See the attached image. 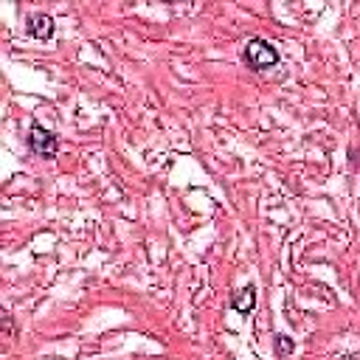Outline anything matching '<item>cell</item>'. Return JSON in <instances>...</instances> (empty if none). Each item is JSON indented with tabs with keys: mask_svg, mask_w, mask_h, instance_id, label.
I'll use <instances>...</instances> for the list:
<instances>
[{
	"mask_svg": "<svg viewBox=\"0 0 360 360\" xmlns=\"http://www.w3.org/2000/svg\"><path fill=\"white\" fill-rule=\"evenodd\" d=\"M245 62H248L250 70L262 73V70L278 65V51H276L273 42H267V39H262V37H253V39L245 42Z\"/></svg>",
	"mask_w": 360,
	"mask_h": 360,
	"instance_id": "obj_1",
	"label": "cell"
},
{
	"mask_svg": "<svg viewBox=\"0 0 360 360\" xmlns=\"http://www.w3.org/2000/svg\"><path fill=\"white\" fill-rule=\"evenodd\" d=\"M28 149L34 152V155H39V158H45V160H51V158H56V152H59V138L51 132V129H45L39 121H31V127H28Z\"/></svg>",
	"mask_w": 360,
	"mask_h": 360,
	"instance_id": "obj_2",
	"label": "cell"
},
{
	"mask_svg": "<svg viewBox=\"0 0 360 360\" xmlns=\"http://www.w3.org/2000/svg\"><path fill=\"white\" fill-rule=\"evenodd\" d=\"M25 31H28V37L45 42V39L53 37V20H51L48 14H42V11H39V14H31L28 22H25Z\"/></svg>",
	"mask_w": 360,
	"mask_h": 360,
	"instance_id": "obj_3",
	"label": "cell"
},
{
	"mask_svg": "<svg viewBox=\"0 0 360 360\" xmlns=\"http://www.w3.org/2000/svg\"><path fill=\"white\" fill-rule=\"evenodd\" d=\"M231 307H233L236 312L248 315V312L256 307V287H253V284H248V287H242V290L231 292Z\"/></svg>",
	"mask_w": 360,
	"mask_h": 360,
	"instance_id": "obj_4",
	"label": "cell"
},
{
	"mask_svg": "<svg viewBox=\"0 0 360 360\" xmlns=\"http://www.w3.org/2000/svg\"><path fill=\"white\" fill-rule=\"evenodd\" d=\"M276 349H278V354H287V352H292V340L287 335H276Z\"/></svg>",
	"mask_w": 360,
	"mask_h": 360,
	"instance_id": "obj_5",
	"label": "cell"
}]
</instances>
